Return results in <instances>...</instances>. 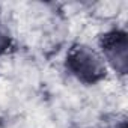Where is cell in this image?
I'll list each match as a JSON object with an SVG mask.
<instances>
[{"label":"cell","mask_w":128,"mask_h":128,"mask_svg":"<svg viewBox=\"0 0 128 128\" xmlns=\"http://www.w3.org/2000/svg\"><path fill=\"white\" fill-rule=\"evenodd\" d=\"M6 44H8V39H6V35L5 33H2L0 32V51H2L5 47H6Z\"/></svg>","instance_id":"7a4b0ae2"},{"label":"cell","mask_w":128,"mask_h":128,"mask_svg":"<svg viewBox=\"0 0 128 128\" xmlns=\"http://www.w3.org/2000/svg\"><path fill=\"white\" fill-rule=\"evenodd\" d=\"M70 68L82 80L95 82L104 72L101 59L89 48H78L70 56Z\"/></svg>","instance_id":"6da1fadb"}]
</instances>
